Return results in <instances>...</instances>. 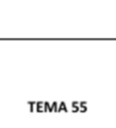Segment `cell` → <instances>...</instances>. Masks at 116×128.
<instances>
[{
  "label": "cell",
  "mask_w": 116,
  "mask_h": 128,
  "mask_svg": "<svg viewBox=\"0 0 116 128\" xmlns=\"http://www.w3.org/2000/svg\"><path fill=\"white\" fill-rule=\"evenodd\" d=\"M60 110H67L66 109V104H64V102H61L60 104H59V108H58V111H60Z\"/></svg>",
  "instance_id": "7a4b0ae2"
},
{
  "label": "cell",
  "mask_w": 116,
  "mask_h": 128,
  "mask_svg": "<svg viewBox=\"0 0 116 128\" xmlns=\"http://www.w3.org/2000/svg\"><path fill=\"white\" fill-rule=\"evenodd\" d=\"M57 107H58V104H56V102H54V104H51V107H50L51 111H53V110H55V111H58V108H57Z\"/></svg>",
  "instance_id": "3957f363"
},
{
  "label": "cell",
  "mask_w": 116,
  "mask_h": 128,
  "mask_svg": "<svg viewBox=\"0 0 116 128\" xmlns=\"http://www.w3.org/2000/svg\"><path fill=\"white\" fill-rule=\"evenodd\" d=\"M36 107H37V110L38 111H41V110H45L44 108H42V107H44V104H42V102H38L37 104H36Z\"/></svg>",
  "instance_id": "6da1fadb"
}]
</instances>
